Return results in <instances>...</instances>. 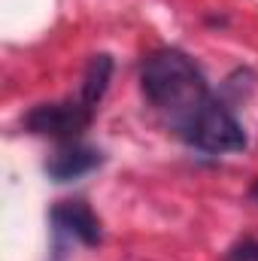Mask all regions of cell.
I'll return each mask as SVG.
<instances>
[{
    "mask_svg": "<svg viewBox=\"0 0 258 261\" xmlns=\"http://www.w3.org/2000/svg\"><path fill=\"white\" fill-rule=\"evenodd\" d=\"M183 140L203 149V152H240V149H246V134L240 128V122L216 97L197 113V119L183 134Z\"/></svg>",
    "mask_w": 258,
    "mask_h": 261,
    "instance_id": "7a4b0ae2",
    "label": "cell"
},
{
    "mask_svg": "<svg viewBox=\"0 0 258 261\" xmlns=\"http://www.w3.org/2000/svg\"><path fill=\"white\" fill-rule=\"evenodd\" d=\"M91 125V107H85L82 100L73 103H37L28 116H24V128L40 137H55V140H73Z\"/></svg>",
    "mask_w": 258,
    "mask_h": 261,
    "instance_id": "3957f363",
    "label": "cell"
},
{
    "mask_svg": "<svg viewBox=\"0 0 258 261\" xmlns=\"http://www.w3.org/2000/svg\"><path fill=\"white\" fill-rule=\"evenodd\" d=\"M228 261H258V240L252 237H246V240H240L237 246H231L228 249Z\"/></svg>",
    "mask_w": 258,
    "mask_h": 261,
    "instance_id": "52a82bcc",
    "label": "cell"
},
{
    "mask_svg": "<svg viewBox=\"0 0 258 261\" xmlns=\"http://www.w3.org/2000/svg\"><path fill=\"white\" fill-rule=\"evenodd\" d=\"M110 79H113V58L107 52L91 55V61L85 67V76H82V103L94 110V103H100V97L107 94Z\"/></svg>",
    "mask_w": 258,
    "mask_h": 261,
    "instance_id": "8992f818",
    "label": "cell"
},
{
    "mask_svg": "<svg viewBox=\"0 0 258 261\" xmlns=\"http://www.w3.org/2000/svg\"><path fill=\"white\" fill-rule=\"evenodd\" d=\"M140 88H143L146 100L161 116H167V122L176 128L179 137L189 130L197 113L213 100L200 70L179 49L152 52L140 70Z\"/></svg>",
    "mask_w": 258,
    "mask_h": 261,
    "instance_id": "6da1fadb",
    "label": "cell"
},
{
    "mask_svg": "<svg viewBox=\"0 0 258 261\" xmlns=\"http://www.w3.org/2000/svg\"><path fill=\"white\" fill-rule=\"evenodd\" d=\"M104 164V155L100 149L94 146H82V143H70V146H61L49 155L46 161V173L52 182H70V179H79L91 170H97Z\"/></svg>",
    "mask_w": 258,
    "mask_h": 261,
    "instance_id": "277c9868",
    "label": "cell"
},
{
    "mask_svg": "<svg viewBox=\"0 0 258 261\" xmlns=\"http://www.w3.org/2000/svg\"><path fill=\"white\" fill-rule=\"evenodd\" d=\"M52 222H55L58 231L76 237L85 246H97L100 243V222L88 210V203H82V200H64V203H58L52 210Z\"/></svg>",
    "mask_w": 258,
    "mask_h": 261,
    "instance_id": "5b68a950",
    "label": "cell"
},
{
    "mask_svg": "<svg viewBox=\"0 0 258 261\" xmlns=\"http://www.w3.org/2000/svg\"><path fill=\"white\" fill-rule=\"evenodd\" d=\"M252 197L258 200V179H255V186H252Z\"/></svg>",
    "mask_w": 258,
    "mask_h": 261,
    "instance_id": "ba28073f",
    "label": "cell"
}]
</instances>
